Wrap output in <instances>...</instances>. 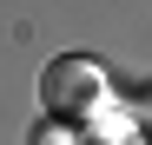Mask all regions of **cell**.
I'll list each match as a JSON object with an SVG mask.
<instances>
[{"label":"cell","mask_w":152,"mask_h":145,"mask_svg":"<svg viewBox=\"0 0 152 145\" xmlns=\"http://www.w3.org/2000/svg\"><path fill=\"white\" fill-rule=\"evenodd\" d=\"M33 145H80V132H73L66 119H46V125L33 132Z\"/></svg>","instance_id":"cell-3"},{"label":"cell","mask_w":152,"mask_h":145,"mask_svg":"<svg viewBox=\"0 0 152 145\" xmlns=\"http://www.w3.org/2000/svg\"><path fill=\"white\" fill-rule=\"evenodd\" d=\"M40 99H46V119H66V125H80L86 112H99L113 99V86H106V72H99V59H80V53H66L40 72Z\"/></svg>","instance_id":"cell-1"},{"label":"cell","mask_w":152,"mask_h":145,"mask_svg":"<svg viewBox=\"0 0 152 145\" xmlns=\"http://www.w3.org/2000/svg\"><path fill=\"white\" fill-rule=\"evenodd\" d=\"M73 132H80V145H145V138L132 132V112H126V106H113V99L99 106V112H86Z\"/></svg>","instance_id":"cell-2"}]
</instances>
